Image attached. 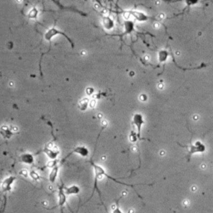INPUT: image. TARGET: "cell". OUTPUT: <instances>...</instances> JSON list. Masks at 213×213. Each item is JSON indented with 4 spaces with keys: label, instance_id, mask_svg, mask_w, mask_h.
<instances>
[{
    "label": "cell",
    "instance_id": "6da1fadb",
    "mask_svg": "<svg viewBox=\"0 0 213 213\" xmlns=\"http://www.w3.org/2000/svg\"><path fill=\"white\" fill-rule=\"evenodd\" d=\"M58 35H62V36H63V37H65L67 40L69 42V44H71L72 48L74 47V43L72 42V39L69 38L68 36L65 33L60 31V30H58V29L55 28V27H53V28H49V29H48V30L44 33V39L48 41V42H50V41L52 40L55 36H58Z\"/></svg>",
    "mask_w": 213,
    "mask_h": 213
},
{
    "label": "cell",
    "instance_id": "7a4b0ae2",
    "mask_svg": "<svg viewBox=\"0 0 213 213\" xmlns=\"http://www.w3.org/2000/svg\"><path fill=\"white\" fill-rule=\"evenodd\" d=\"M92 165H93V167L95 185H96L98 181L103 180L105 176H107V174H106V171L103 166H99L97 164H94V163H92Z\"/></svg>",
    "mask_w": 213,
    "mask_h": 213
},
{
    "label": "cell",
    "instance_id": "3957f363",
    "mask_svg": "<svg viewBox=\"0 0 213 213\" xmlns=\"http://www.w3.org/2000/svg\"><path fill=\"white\" fill-rule=\"evenodd\" d=\"M16 180H17V178H16V176H8V177L4 179L3 182H2V183H1V185H0V187L2 189L3 192H9V191H10L11 188H12V186L15 182Z\"/></svg>",
    "mask_w": 213,
    "mask_h": 213
},
{
    "label": "cell",
    "instance_id": "277c9868",
    "mask_svg": "<svg viewBox=\"0 0 213 213\" xmlns=\"http://www.w3.org/2000/svg\"><path fill=\"white\" fill-rule=\"evenodd\" d=\"M78 154V155H79L80 157H87L89 156V154H90V152H89V150H88V147H86L85 146H79V147H76L73 150L70 152V153L66 157V158L68 157H69L71 154Z\"/></svg>",
    "mask_w": 213,
    "mask_h": 213
},
{
    "label": "cell",
    "instance_id": "5b68a950",
    "mask_svg": "<svg viewBox=\"0 0 213 213\" xmlns=\"http://www.w3.org/2000/svg\"><path fill=\"white\" fill-rule=\"evenodd\" d=\"M19 162L27 165H33L35 162L34 156L29 152H24L19 157Z\"/></svg>",
    "mask_w": 213,
    "mask_h": 213
},
{
    "label": "cell",
    "instance_id": "8992f818",
    "mask_svg": "<svg viewBox=\"0 0 213 213\" xmlns=\"http://www.w3.org/2000/svg\"><path fill=\"white\" fill-rule=\"evenodd\" d=\"M133 124L136 126V127L138 128V138H140L141 134V125L143 124V117L140 113H136L133 116Z\"/></svg>",
    "mask_w": 213,
    "mask_h": 213
},
{
    "label": "cell",
    "instance_id": "52a82bcc",
    "mask_svg": "<svg viewBox=\"0 0 213 213\" xmlns=\"http://www.w3.org/2000/svg\"><path fill=\"white\" fill-rule=\"evenodd\" d=\"M43 152L47 155V157L49 158V160H57L60 152L57 149H53L51 147H44L43 149Z\"/></svg>",
    "mask_w": 213,
    "mask_h": 213
},
{
    "label": "cell",
    "instance_id": "ba28073f",
    "mask_svg": "<svg viewBox=\"0 0 213 213\" xmlns=\"http://www.w3.org/2000/svg\"><path fill=\"white\" fill-rule=\"evenodd\" d=\"M58 207L63 208L67 203V195L65 194L64 191V187L63 186L60 187L58 189Z\"/></svg>",
    "mask_w": 213,
    "mask_h": 213
},
{
    "label": "cell",
    "instance_id": "9c48e42d",
    "mask_svg": "<svg viewBox=\"0 0 213 213\" xmlns=\"http://www.w3.org/2000/svg\"><path fill=\"white\" fill-rule=\"evenodd\" d=\"M102 23H103V28L105 29H106V30H112V29L114 28V26H115L114 21L109 16H104V17H103Z\"/></svg>",
    "mask_w": 213,
    "mask_h": 213
},
{
    "label": "cell",
    "instance_id": "30bf717a",
    "mask_svg": "<svg viewBox=\"0 0 213 213\" xmlns=\"http://www.w3.org/2000/svg\"><path fill=\"white\" fill-rule=\"evenodd\" d=\"M124 28H125L124 32L122 33V34L119 35L121 38H122L125 35L131 33L134 30V23L132 21H130V20H126L124 22Z\"/></svg>",
    "mask_w": 213,
    "mask_h": 213
},
{
    "label": "cell",
    "instance_id": "8fae6325",
    "mask_svg": "<svg viewBox=\"0 0 213 213\" xmlns=\"http://www.w3.org/2000/svg\"><path fill=\"white\" fill-rule=\"evenodd\" d=\"M80 187L78 185L69 186L68 187H64V191L67 196H73V195H78L80 192Z\"/></svg>",
    "mask_w": 213,
    "mask_h": 213
},
{
    "label": "cell",
    "instance_id": "7c38bea8",
    "mask_svg": "<svg viewBox=\"0 0 213 213\" xmlns=\"http://www.w3.org/2000/svg\"><path fill=\"white\" fill-rule=\"evenodd\" d=\"M127 13L133 16L135 19H137L138 21H140V22H144V21H147V19H149V17H147L146 14L141 12H138V11H128Z\"/></svg>",
    "mask_w": 213,
    "mask_h": 213
},
{
    "label": "cell",
    "instance_id": "4fadbf2b",
    "mask_svg": "<svg viewBox=\"0 0 213 213\" xmlns=\"http://www.w3.org/2000/svg\"><path fill=\"white\" fill-rule=\"evenodd\" d=\"M58 173H59V166L58 165H57L51 169L50 173L48 175V181L51 183H54L56 182L58 176Z\"/></svg>",
    "mask_w": 213,
    "mask_h": 213
},
{
    "label": "cell",
    "instance_id": "5bb4252c",
    "mask_svg": "<svg viewBox=\"0 0 213 213\" xmlns=\"http://www.w3.org/2000/svg\"><path fill=\"white\" fill-rule=\"evenodd\" d=\"M205 151V146L201 143L200 141H197L195 146H191L190 153H195L197 152H204Z\"/></svg>",
    "mask_w": 213,
    "mask_h": 213
},
{
    "label": "cell",
    "instance_id": "9a60e30c",
    "mask_svg": "<svg viewBox=\"0 0 213 213\" xmlns=\"http://www.w3.org/2000/svg\"><path fill=\"white\" fill-rule=\"evenodd\" d=\"M0 133L3 135L4 138H10L11 136L13 135V132L10 131L9 127H8L7 126H2L0 129Z\"/></svg>",
    "mask_w": 213,
    "mask_h": 213
},
{
    "label": "cell",
    "instance_id": "2e32d148",
    "mask_svg": "<svg viewBox=\"0 0 213 213\" xmlns=\"http://www.w3.org/2000/svg\"><path fill=\"white\" fill-rule=\"evenodd\" d=\"M53 3H55L56 5H58V8H59L60 9H68V10H71V11H73V12H77V13H79V14H81L82 16H87V14L85 13H83V12H82V11H80V10H78V9H72V8H68V7H65V6H63L61 3H59V2H55V1H53Z\"/></svg>",
    "mask_w": 213,
    "mask_h": 213
},
{
    "label": "cell",
    "instance_id": "e0dca14e",
    "mask_svg": "<svg viewBox=\"0 0 213 213\" xmlns=\"http://www.w3.org/2000/svg\"><path fill=\"white\" fill-rule=\"evenodd\" d=\"M88 104H89V99L87 98V97H85V98L82 99V100L79 102V108H80L82 111H85V110L88 108Z\"/></svg>",
    "mask_w": 213,
    "mask_h": 213
},
{
    "label": "cell",
    "instance_id": "ac0fdd59",
    "mask_svg": "<svg viewBox=\"0 0 213 213\" xmlns=\"http://www.w3.org/2000/svg\"><path fill=\"white\" fill-rule=\"evenodd\" d=\"M29 176H30V177L32 178V180H33V181H38V180L40 179V176H39V174H38L37 172L33 171V170H32V171L29 172Z\"/></svg>",
    "mask_w": 213,
    "mask_h": 213
},
{
    "label": "cell",
    "instance_id": "d6986e66",
    "mask_svg": "<svg viewBox=\"0 0 213 213\" xmlns=\"http://www.w3.org/2000/svg\"><path fill=\"white\" fill-rule=\"evenodd\" d=\"M58 162H59V161L57 159V160H49V162L47 163V167H51V168H53V167H54L55 166H57V165H58Z\"/></svg>",
    "mask_w": 213,
    "mask_h": 213
},
{
    "label": "cell",
    "instance_id": "ffe728a7",
    "mask_svg": "<svg viewBox=\"0 0 213 213\" xmlns=\"http://www.w3.org/2000/svg\"><path fill=\"white\" fill-rule=\"evenodd\" d=\"M113 213H123V212H122V210L120 209L119 207H117L116 208H114V210H113Z\"/></svg>",
    "mask_w": 213,
    "mask_h": 213
},
{
    "label": "cell",
    "instance_id": "44dd1931",
    "mask_svg": "<svg viewBox=\"0 0 213 213\" xmlns=\"http://www.w3.org/2000/svg\"><path fill=\"white\" fill-rule=\"evenodd\" d=\"M93 91H94L93 88H87V93H88V95H92V94H93Z\"/></svg>",
    "mask_w": 213,
    "mask_h": 213
},
{
    "label": "cell",
    "instance_id": "7402d4cb",
    "mask_svg": "<svg viewBox=\"0 0 213 213\" xmlns=\"http://www.w3.org/2000/svg\"><path fill=\"white\" fill-rule=\"evenodd\" d=\"M19 174H20V175L24 176H26L28 175V174H27V171H26V170H22V171H20V172H19Z\"/></svg>",
    "mask_w": 213,
    "mask_h": 213
}]
</instances>
